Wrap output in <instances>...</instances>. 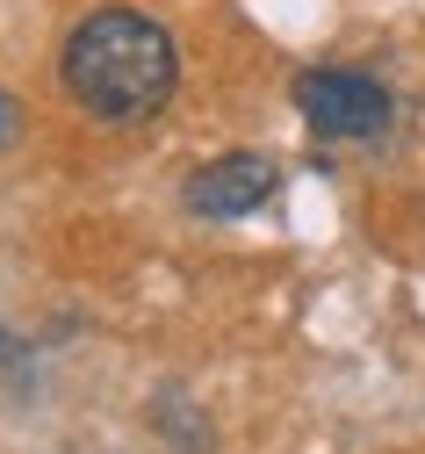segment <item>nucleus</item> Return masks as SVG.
Instances as JSON below:
<instances>
[{
	"label": "nucleus",
	"mask_w": 425,
	"mask_h": 454,
	"mask_svg": "<svg viewBox=\"0 0 425 454\" xmlns=\"http://www.w3.org/2000/svg\"><path fill=\"white\" fill-rule=\"evenodd\" d=\"M274 188H281L274 159H260V152H224V159H209V166L188 174V209L209 216V223H238V216H253Z\"/></svg>",
	"instance_id": "7ed1b4c3"
},
{
	"label": "nucleus",
	"mask_w": 425,
	"mask_h": 454,
	"mask_svg": "<svg viewBox=\"0 0 425 454\" xmlns=\"http://www.w3.org/2000/svg\"><path fill=\"white\" fill-rule=\"evenodd\" d=\"M58 80L94 123L130 130V123H152L173 101L180 51L145 8H94L58 51Z\"/></svg>",
	"instance_id": "f257e3e1"
},
{
	"label": "nucleus",
	"mask_w": 425,
	"mask_h": 454,
	"mask_svg": "<svg viewBox=\"0 0 425 454\" xmlns=\"http://www.w3.org/2000/svg\"><path fill=\"white\" fill-rule=\"evenodd\" d=\"M295 108H303V123H311L318 137L332 145H368L397 123V101L382 80L368 73H353V66H318V73H303L295 80Z\"/></svg>",
	"instance_id": "f03ea898"
},
{
	"label": "nucleus",
	"mask_w": 425,
	"mask_h": 454,
	"mask_svg": "<svg viewBox=\"0 0 425 454\" xmlns=\"http://www.w3.org/2000/svg\"><path fill=\"white\" fill-rule=\"evenodd\" d=\"M22 130H29L22 101H15V94H0V152H8V145H22Z\"/></svg>",
	"instance_id": "20e7f679"
}]
</instances>
